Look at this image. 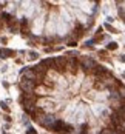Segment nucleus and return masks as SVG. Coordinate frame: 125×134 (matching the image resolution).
I'll return each mask as SVG.
<instances>
[{
    "label": "nucleus",
    "mask_w": 125,
    "mask_h": 134,
    "mask_svg": "<svg viewBox=\"0 0 125 134\" xmlns=\"http://www.w3.org/2000/svg\"><path fill=\"white\" fill-rule=\"evenodd\" d=\"M107 50H110V51L117 50V43H116V42H111V43H108V45H107Z\"/></svg>",
    "instance_id": "obj_2"
},
{
    "label": "nucleus",
    "mask_w": 125,
    "mask_h": 134,
    "mask_svg": "<svg viewBox=\"0 0 125 134\" xmlns=\"http://www.w3.org/2000/svg\"><path fill=\"white\" fill-rule=\"evenodd\" d=\"M26 134H37V133H36V131H34V129H31V128H29V129H28V131H26Z\"/></svg>",
    "instance_id": "obj_4"
},
{
    "label": "nucleus",
    "mask_w": 125,
    "mask_h": 134,
    "mask_svg": "<svg viewBox=\"0 0 125 134\" xmlns=\"http://www.w3.org/2000/svg\"><path fill=\"white\" fill-rule=\"evenodd\" d=\"M3 134H8V133H3Z\"/></svg>",
    "instance_id": "obj_6"
},
{
    "label": "nucleus",
    "mask_w": 125,
    "mask_h": 134,
    "mask_svg": "<svg viewBox=\"0 0 125 134\" xmlns=\"http://www.w3.org/2000/svg\"><path fill=\"white\" fill-rule=\"evenodd\" d=\"M120 62H125V55H122V57H120Z\"/></svg>",
    "instance_id": "obj_5"
},
{
    "label": "nucleus",
    "mask_w": 125,
    "mask_h": 134,
    "mask_svg": "<svg viewBox=\"0 0 125 134\" xmlns=\"http://www.w3.org/2000/svg\"><path fill=\"white\" fill-rule=\"evenodd\" d=\"M104 26L107 28V29H108V31H110V32H113V34H116V32H119V31H117V29H114L113 26H111V25H108V22H107V23L104 25Z\"/></svg>",
    "instance_id": "obj_3"
},
{
    "label": "nucleus",
    "mask_w": 125,
    "mask_h": 134,
    "mask_svg": "<svg viewBox=\"0 0 125 134\" xmlns=\"http://www.w3.org/2000/svg\"><path fill=\"white\" fill-rule=\"evenodd\" d=\"M12 54H14V51H11V50H3V48L0 50V57H3V59H5V57H11Z\"/></svg>",
    "instance_id": "obj_1"
}]
</instances>
